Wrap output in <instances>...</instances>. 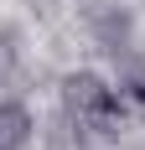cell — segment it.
<instances>
[{
    "mask_svg": "<svg viewBox=\"0 0 145 150\" xmlns=\"http://www.w3.org/2000/svg\"><path fill=\"white\" fill-rule=\"evenodd\" d=\"M26 78V47H21V31L0 26V88H16Z\"/></svg>",
    "mask_w": 145,
    "mask_h": 150,
    "instance_id": "cell-3",
    "label": "cell"
},
{
    "mask_svg": "<svg viewBox=\"0 0 145 150\" xmlns=\"http://www.w3.org/2000/svg\"><path fill=\"white\" fill-rule=\"evenodd\" d=\"M36 140V114L21 93H5L0 98V150H31Z\"/></svg>",
    "mask_w": 145,
    "mask_h": 150,
    "instance_id": "cell-2",
    "label": "cell"
},
{
    "mask_svg": "<svg viewBox=\"0 0 145 150\" xmlns=\"http://www.w3.org/2000/svg\"><path fill=\"white\" fill-rule=\"evenodd\" d=\"M119 93L130 98V109H145V57H135V52H124L119 57Z\"/></svg>",
    "mask_w": 145,
    "mask_h": 150,
    "instance_id": "cell-4",
    "label": "cell"
},
{
    "mask_svg": "<svg viewBox=\"0 0 145 150\" xmlns=\"http://www.w3.org/2000/svg\"><path fill=\"white\" fill-rule=\"evenodd\" d=\"M57 109L99 145L124 140V124H130V98L119 93V83H109L93 67H78V73L57 78Z\"/></svg>",
    "mask_w": 145,
    "mask_h": 150,
    "instance_id": "cell-1",
    "label": "cell"
}]
</instances>
